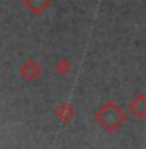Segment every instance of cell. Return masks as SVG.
Segmentation results:
<instances>
[{
  "label": "cell",
  "instance_id": "1",
  "mask_svg": "<svg viewBox=\"0 0 146 149\" xmlns=\"http://www.w3.org/2000/svg\"><path fill=\"white\" fill-rule=\"evenodd\" d=\"M93 119L105 132H115L127 121V113L115 100H107L96 110Z\"/></svg>",
  "mask_w": 146,
  "mask_h": 149
},
{
  "label": "cell",
  "instance_id": "2",
  "mask_svg": "<svg viewBox=\"0 0 146 149\" xmlns=\"http://www.w3.org/2000/svg\"><path fill=\"white\" fill-rule=\"evenodd\" d=\"M41 64L33 58H27L21 66H19V75L22 80H25L27 83H33L41 77Z\"/></svg>",
  "mask_w": 146,
  "mask_h": 149
},
{
  "label": "cell",
  "instance_id": "3",
  "mask_svg": "<svg viewBox=\"0 0 146 149\" xmlns=\"http://www.w3.org/2000/svg\"><path fill=\"white\" fill-rule=\"evenodd\" d=\"M129 113L137 116L138 119L146 118V94L145 93H137L129 102Z\"/></svg>",
  "mask_w": 146,
  "mask_h": 149
},
{
  "label": "cell",
  "instance_id": "4",
  "mask_svg": "<svg viewBox=\"0 0 146 149\" xmlns=\"http://www.w3.org/2000/svg\"><path fill=\"white\" fill-rule=\"evenodd\" d=\"M54 115H55V118L58 121H61L63 124L71 123L72 118H74V115H75L74 105H72L71 102H66V100H64V102H60L58 105L54 108Z\"/></svg>",
  "mask_w": 146,
  "mask_h": 149
},
{
  "label": "cell",
  "instance_id": "5",
  "mask_svg": "<svg viewBox=\"0 0 146 149\" xmlns=\"http://www.w3.org/2000/svg\"><path fill=\"white\" fill-rule=\"evenodd\" d=\"M50 3H52V0H24V6L35 16L43 14L50 6Z\"/></svg>",
  "mask_w": 146,
  "mask_h": 149
},
{
  "label": "cell",
  "instance_id": "6",
  "mask_svg": "<svg viewBox=\"0 0 146 149\" xmlns=\"http://www.w3.org/2000/svg\"><path fill=\"white\" fill-rule=\"evenodd\" d=\"M55 72L58 75H63V77H66L68 74L72 71V63H71V60H68V58H58L55 61Z\"/></svg>",
  "mask_w": 146,
  "mask_h": 149
}]
</instances>
